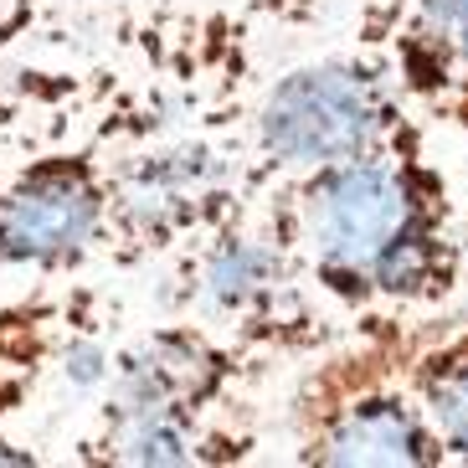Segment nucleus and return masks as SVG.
<instances>
[{"label": "nucleus", "mask_w": 468, "mask_h": 468, "mask_svg": "<svg viewBox=\"0 0 468 468\" xmlns=\"http://www.w3.org/2000/svg\"><path fill=\"white\" fill-rule=\"evenodd\" d=\"M258 16H268V21H278V27H309V21H319L324 16V5L330 0H248ZM366 5V0H360Z\"/></svg>", "instance_id": "9b49d317"}, {"label": "nucleus", "mask_w": 468, "mask_h": 468, "mask_svg": "<svg viewBox=\"0 0 468 468\" xmlns=\"http://www.w3.org/2000/svg\"><path fill=\"white\" fill-rule=\"evenodd\" d=\"M0 176H5V160H0Z\"/></svg>", "instance_id": "4468645a"}, {"label": "nucleus", "mask_w": 468, "mask_h": 468, "mask_svg": "<svg viewBox=\"0 0 468 468\" xmlns=\"http://www.w3.org/2000/svg\"><path fill=\"white\" fill-rule=\"evenodd\" d=\"M93 324H103L93 289H31L0 303V427L37 401L47 376H62L72 340Z\"/></svg>", "instance_id": "9d476101"}, {"label": "nucleus", "mask_w": 468, "mask_h": 468, "mask_svg": "<svg viewBox=\"0 0 468 468\" xmlns=\"http://www.w3.org/2000/svg\"><path fill=\"white\" fill-rule=\"evenodd\" d=\"M248 196V154L217 139H160L113 160L109 258H176Z\"/></svg>", "instance_id": "39448f33"}, {"label": "nucleus", "mask_w": 468, "mask_h": 468, "mask_svg": "<svg viewBox=\"0 0 468 468\" xmlns=\"http://www.w3.org/2000/svg\"><path fill=\"white\" fill-rule=\"evenodd\" d=\"M360 47L391 68L422 119L468 134V0H366Z\"/></svg>", "instance_id": "6e6552de"}, {"label": "nucleus", "mask_w": 468, "mask_h": 468, "mask_svg": "<svg viewBox=\"0 0 468 468\" xmlns=\"http://www.w3.org/2000/svg\"><path fill=\"white\" fill-rule=\"evenodd\" d=\"M252 191H273L309 289L350 319L448 309L468 273L463 207L422 124L371 154Z\"/></svg>", "instance_id": "f257e3e1"}, {"label": "nucleus", "mask_w": 468, "mask_h": 468, "mask_svg": "<svg viewBox=\"0 0 468 468\" xmlns=\"http://www.w3.org/2000/svg\"><path fill=\"white\" fill-rule=\"evenodd\" d=\"M463 258H468V201H463Z\"/></svg>", "instance_id": "ddd939ff"}, {"label": "nucleus", "mask_w": 468, "mask_h": 468, "mask_svg": "<svg viewBox=\"0 0 468 468\" xmlns=\"http://www.w3.org/2000/svg\"><path fill=\"white\" fill-rule=\"evenodd\" d=\"M386 324L401 381L438 432L448 463H468V319L448 309L376 314Z\"/></svg>", "instance_id": "1a4fd4ad"}, {"label": "nucleus", "mask_w": 468, "mask_h": 468, "mask_svg": "<svg viewBox=\"0 0 468 468\" xmlns=\"http://www.w3.org/2000/svg\"><path fill=\"white\" fill-rule=\"evenodd\" d=\"M0 463H42V453L37 448H27V442H16L5 427H0Z\"/></svg>", "instance_id": "f8f14e48"}, {"label": "nucleus", "mask_w": 468, "mask_h": 468, "mask_svg": "<svg viewBox=\"0 0 468 468\" xmlns=\"http://www.w3.org/2000/svg\"><path fill=\"white\" fill-rule=\"evenodd\" d=\"M176 258L180 278H186V303L201 319H217L227 330L248 335L268 356L319 340L303 314L309 278L299 268L289 221L278 211L273 191L248 186V196Z\"/></svg>", "instance_id": "20e7f679"}, {"label": "nucleus", "mask_w": 468, "mask_h": 468, "mask_svg": "<svg viewBox=\"0 0 468 468\" xmlns=\"http://www.w3.org/2000/svg\"><path fill=\"white\" fill-rule=\"evenodd\" d=\"M289 448L309 468H438V432L401 381L386 324L356 319L350 340L319 350L289 397Z\"/></svg>", "instance_id": "f03ea898"}, {"label": "nucleus", "mask_w": 468, "mask_h": 468, "mask_svg": "<svg viewBox=\"0 0 468 468\" xmlns=\"http://www.w3.org/2000/svg\"><path fill=\"white\" fill-rule=\"evenodd\" d=\"M422 124L371 47L309 57L262 88L248 119V186H283L324 165L371 154Z\"/></svg>", "instance_id": "7ed1b4c3"}, {"label": "nucleus", "mask_w": 468, "mask_h": 468, "mask_svg": "<svg viewBox=\"0 0 468 468\" xmlns=\"http://www.w3.org/2000/svg\"><path fill=\"white\" fill-rule=\"evenodd\" d=\"M113 160L98 144H62L0 176V268L62 278L109 252Z\"/></svg>", "instance_id": "423d86ee"}, {"label": "nucleus", "mask_w": 468, "mask_h": 468, "mask_svg": "<svg viewBox=\"0 0 468 468\" xmlns=\"http://www.w3.org/2000/svg\"><path fill=\"white\" fill-rule=\"evenodd\" d=\"M262 356H268L262 345L217 319H165V324L129 335L113 350V371L98 401L191 417V422H221V412L248 381L252 360Z\"/></svg>", "instance_id": "0eeeda50"}]
</instances>
